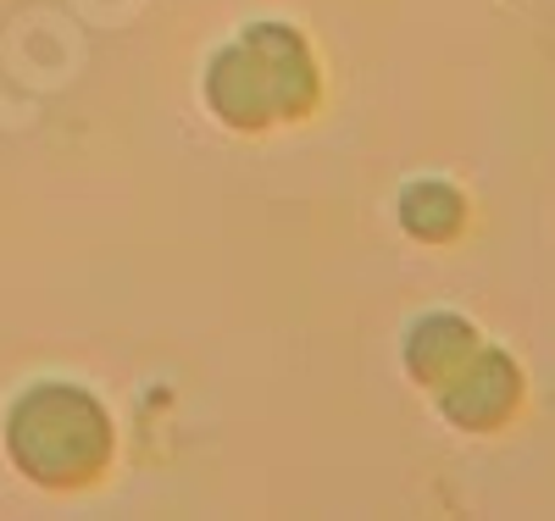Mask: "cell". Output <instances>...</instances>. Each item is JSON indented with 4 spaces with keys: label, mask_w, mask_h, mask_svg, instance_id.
<instances>
[{
    "label": "cell",
    "mask_w": 555,
    "mask_h": 521,
    "mask_svg": "<svg viewBox=\"0 0 555 521\" xmlns=\"http://www.w3.org/2000/svg\"><path fill=\"white\" fill-rule=\"evenodd\" d=\"M400 227L423 245H450L461 227H467V200L461 188L439 183V178H423V183H405L400 195Z\"/></svg>",
    "instance_id": "cell-4"
},
{
    "label": "cell",
    "mask_w": 555,
    "mask_h": 521,
    "mask_svg": "<svg viewBox=\"0 0 555 521\" xmlns=\"http://www.w3.org/2000/svg\"><path fill=\"white\" fill-rule=\"evenodd\" d=\"M7 450L39 489H83L112 466V416L78 383H34L7 416Z\"/></svg>",
    "instance_id": "cell-2"
},
{
    "label": "cell",
    "mask_w": 555,
    "mask_h": 521,
    "mask_svg": "<svg viewBox=\"0 0 555 521\" xmlns=\"http://www.w3.org/2000/svg\"><path fill=\"white\" fill-rule=\"evenodd\" d=\"M428 394H434V405L455 421L461 433H494L522 405V372H517V361L505 350L478 339Z\"/></svg>",
    "instance_id": "cell-3"
},
{
    "label": "cell",
    "mask_w": 555,
    "mask_h": 521,
    "mask_svg": "<svg viewBox=\"0 0 555 521\" xmlns=\"http://www.w3.org/2000/svg\"><path fill=\"white\" fill-rule=\"evenodd\" d=\"M317 101H322L317 56L289 23H250L206 67V106L228 128H245V133L300 122L317 112Z\"/></svg>",
    "instance_id": "cell-1"
}]
</instances>
